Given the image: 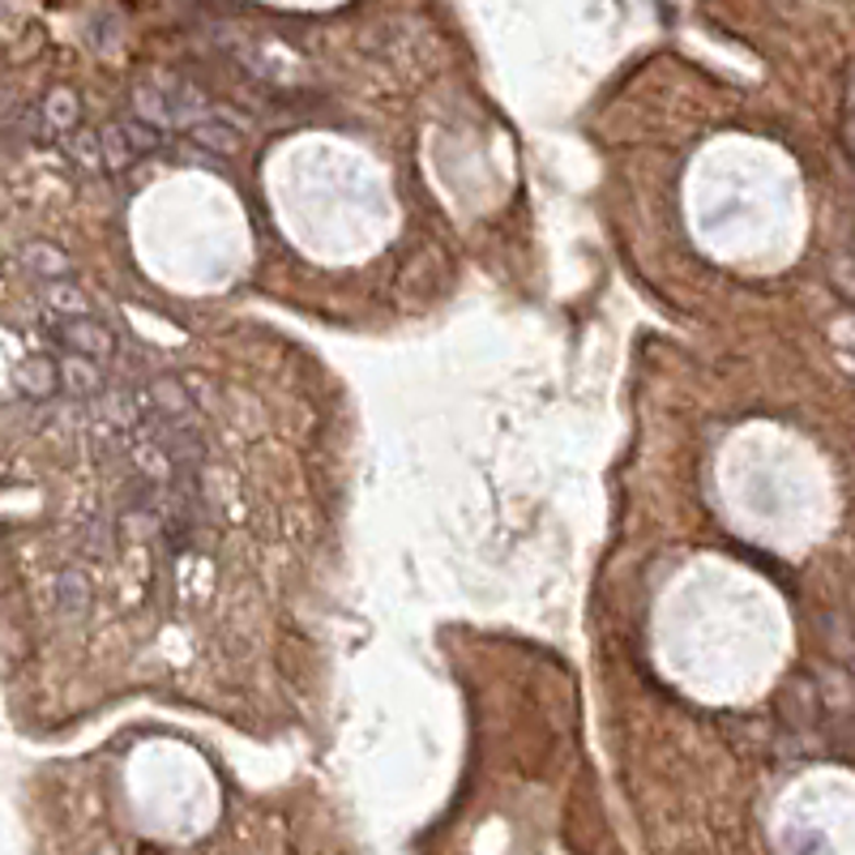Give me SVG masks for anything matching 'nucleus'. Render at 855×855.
I'll return each mask as SVG.
<instances>
[{
    "mask_svg": "<svg viewBox=\"0 0 855 855\" xmlns=\"http://www.w3.org/2000/svg\"><path fill=\"white\" fill-rule=\"evenodd\" d=\"M56 339H60V347L73 355H82V359H107V355L116 352V339H111V330L99 325L95 317H78V321H60L56 325Z\"/></svg>",
    "mask_w": 855,
    "mask_h": 855,
    "instance_id": "f257e3e1",
    "label": "nucleus"
},
{
    "mask_svg": "<svg viewBox=\"0 0 855 855\" xmlns=\"http://www.w3.org/2000/svg\"><path fill=\"white\" fill-rule=\"evenodd\" d=\"M17 385L31 399H48V394H56V385H60V368L51 364L48 355H35V359H26L17 368Z\"/></svg>",
    "mask_w": 855,
    "mask_h": 855,
    "instance_id": "f03ea898",
    "label": "nucleus"
},
{
    "mask_svg": "<svg viewBox=\"0 0 855 855\" xmlns=\"http://www.w3.org/2000/svg\"><path fill=\"white\" fill-rule=\"evenodd\" d=\"M44 304H48L51 312H60L64 321H78V317H91V300H86V292L82 287H73L69 278H60V283H44Z\"/></svg>",
    "mask_w": 855,
    "mask_h": 855,
    "instance_id": "7ed1b4c3",
    "label": "nucleus"
},
{
    "mask_svg": "<svg viewBox=\"0 0 855 855\" xmlns=\"http://www.w3.org/2000/svg\"><path fill=\"white\" fill-rule=\"evenodd\" d=\"M60 385H64L69 394H78V399H91V394H99L103 390V372L91 364V359L69 355V359L60 364Z\"/></svg>",
    "mask_w": 855,
    "mask_h": 855,
    "instance_id": "20e7f679",
    "label": "nucleus"
},
{
    "mask_svg": "<svg viewBox=\"0 0 855 855\" xmlns=\"http://www.w3.org/2000/svg\"><path fill=\"white\" fill-rule=\"evenodd\" d=\"M39 116H44L48 133H73L78 120H82L78 95H73V91H51L48 99H44V107H39Z\"/></svg>",
    "mask_w": 855,
    "mask_h": 855,
    "instance_id": "39448f33",
    "label": "nucleus"
},
{
    "mask_svg": "<svg viewBox=\"0 0 855 855\" xmlns=\"http://www.w3.org/2000/svg\"><path fill=\"white\" fill-rule=\"evenodd\" d=\"M193 138H198L202 146H210V151L231 154L236 146H240V138H245V133H240V124H231V120H227L223 111H210L202 124L193 129Z\"/></svg>",
    "mask_w": 855,
    "mask_h": 855,
    "instance_id": "423d86ee",
    "label": "nucleus"
},
{
    "mask_svg": "<svg viewBox=\"0 0 855 855\" xmlns=\"http://www.w3.org/2000/svg\"><path fill=\"white\" fill-rule=\"evenodd\" d=\"M22 261L35 270V274H44L48 283H60V278H69V257L64 252H56L51 245L44 240H35V245H26L22 249Z\"/></svg>",
    "mask_w": 855,
    "mask_h": 855,
    "instance_id": "0eeeda50",
    "label": "nucleus"
},
{
    "mask_svg": "<svg viewBox=\"0 0 855 855\" xmlns=\"http://www.w3.org/2000/svg\"><path fill=\"white\" fill-rule=\"evenodd\" d=\"M99 146H103V167H111V171H120V167H129V163L138 158L120 124H107V129H103V133H99Z\"/></svg>",
    "mask_w": 855,
    "mask_h": 855,
    "instance_id": "6e6552de",
    "label": "nucleus"
},
{
    "mask_svg": "<svg viewBox=\"0 0 855 855\" xmlns=\"http://www.w3.org/2000/svg\"><path fill=\"white\" fill-rule=\"evenodd\" d=\"M56 604L64 616H82L86 611V582L78 578V573H64L60 582H56Z\"/></svg>",
    "mask_w": 855,
    "mask_h": 855,
    "instance_id": "1a4fd4ad",
    "label": "nucleus"
},
{
    "mask_svg": "<svg viewBox=\"0 0 855 855\" xmlns=\"http://www.w3.org/2000/svg\"><path fill=\"white\" fill-rule=\"evenodd\" d=\"M69 154L86 167V171H103V146H99V133H73L69 138Z\"/></svg>",
    "mask_w": 855,
    "mask_h": 855,
    "instance_id": "9d476101",
    "label": "nucleus"
}]
</instances>
